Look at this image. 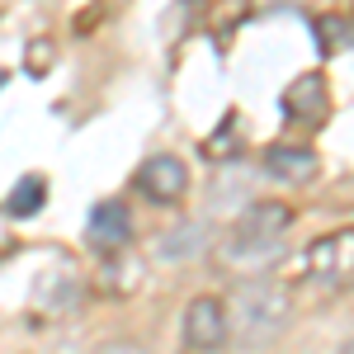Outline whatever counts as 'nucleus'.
Returning a JSON list of instances; mask_svg holds the SVG:
<instances>
[{
	"mask_svg": "<svg viewBox=\"0 0 354 354\" xmlns=\"http://www.w3.org/2000/svg\"><path fill=\"white\" fill-rule=\"evenodd\" d=\"M340 354H354V335H350V340H345V345H340Z\"/></svg>",
	"mask_w": 354,
	"mask_h": 354,
	"instance_id": "nucleus-14",
	"label": "nucleus"
},
{
	"mask_svg": "<svg viewBox=\"0 0 354 354\" xmlns=\"http://www.w3.org/2000/svg\"><path fill=\"white\" fill-rule=\"evenodd\" d=\"M260 165H265V175H270V180L293 185V189H298V185H312V180H317V170H322L317 151H312V147H298V142H274V147H265Z\"/></svg>",
	"mask_w": 354,
	"mask_h": 354,
	"instance_id": "nucleus-7",
	"label": "nucleus"
},
{
	"mask_svg": "<svg viewBox=\"0 0 354 354\" xmlns=\"http://www.w3.org/2000/svg\"><path fill=\"white\" fill-rule=\"evenodd\" d=\"M43 203H48V180H43V175H24V180L10 189V198H5V213H10V218H33Z\"/></svg>",
	"mask_w": 354,
	"mask_h": 354,
	"instance_id": "nucleus-10",
	"label": "nucleus"
},
{
	"mask_svg": "<svg viewBox=\"0 0 354 354\" xmlns=\"http://www.w3.org/2000/svg\"><path fill=\"white\" fill-rule=\"evenodd\" d=\"M90 241H95V250H109V255L133 241V213H128V203L100 198L90 208Z\"/></svg>",
	"mask_w": 354,
	"mask_h": 354,
	"instance_id": "nucleus-8",
	"label": "nucleus"
},
{
	"mask_svg": "<svg viewBox=\"0 0 354 354\" xmlns=\"http://www.w3.org/2000/svg\"><path fill=\"white\" fill-rule=\"evenodd\" d=\"M307 279L322 283V288H350L354 283V232H330L317 236L302 255Z\"/></svg>",
	"mask_w": 354,
	"mask_h": 354,
	"instance_id": "nucleus-4",
	"label": "nucleus"
},
{
	"mask_svg": "<svg viewBox=\"0 0 354 354\" xmlns=\"http://www.w3.org/2000/svg\"><path fill=\"white\" fill-rule=\"evenodd\" d=\"M227 317H232V326L245 345H265L288 326L293 298L279 279H245V283H236V293L227 302Z\"/></svg>",
	"mask_w": 354,
	"mask_h": 354,
	"instance_id": "nucleus-1",
	"label": "nucleus"
},
{
	"mask_svg": "<svg viewBox=\"0 0 354 354\" xmlns=\"http://www.w3.org/2000/svg\"><path fill=\"white\" fill-rule=\"evenodd\" d=\"M48 53H53V43H48V38H38V43H33V76H43V71H48Z\"/></svg>",
	"mask_w": 354,
	"mask_h": 354,
	"instance_id": "nucleus-13",
	"label": "nucleus"
},
{
	"mask_svg": "<svg viewBox=\"0 0 354 354\" xmlns=\"http://www.w3.org/2000/svg\"><path fill=\"white\" fill-rule=\"evenodd\" d=\"M317 38H322V53H345V48H354V19L326 15V19H317Z\"/></svg>",
	"mask_w": 354,
	"mask_h": 354,
	"instance_id": "nucleus-11",
	"label": "nucleus"
},
{
	"mask_svg": "<svg viewBox=\"0 0 354 354\" xmlns=\"http://www.w3.org/2000/svg\"><path fill=\"white\" fill-rule=\"evenodd\" d=\"M283 113H288V123L293 128H302V133H317L322 123L330 118V85L326 76H317V71H307V76H298V81L283 90Z\"/></svg>",
	"mask_w": 354,
	"mask_h": 354,
	"instance_id": "nucleus-5",
	"label": "nucleus"
},
{
	"mask_svg": "<svg viewBox=\"0 0 354 354\" xmlns=\"http://www.w3.org/2000/svg\"><path fill=\"white\" fill-rule=\"evenodd\" d=\"M293 227V208L288 203H274V198H260V203H250L236 227H232V241H227V260L232 265H255V260H270L279 241H283V232Z\"/></svg>",
	"mask_w": 354,
	"mask_h": 354,
	"instance_id": "nucleus-2",
	"label": "nucleus"
},
{
	"mask_svg": "<svg viewBox=\"0 0 354 354\" xmlns=\"http://www.w3.org/2000/svg\"><path fill=\"white\" fill-rule=\"evenodd\" d=\"M189 189V165L180 161V156H151V161H142L137 170V194L142 198H151L156 208H170V203H180Z\"/></svg>",
	"mask_w": 354,
	"mask_h": 354,
	"instance_id": "nucleus-6",
	"label": "nucleus"
},
{
	"mask_svg": "<svg viewBox=\"0 0 354 354\" xmlns=\"http://www.w3.org/2000/svg\"><path fill=\"white\" fill-rule=\"evenodd\" d=\"M232 340V317H227V302L203 293L185 307L180 317V345L185 354H218L222 345Z\"/></svg>",
	"mask_w": 354,
	"mask_h": 354,
	"instance_id": "nucleus-3",
	"label": "nucleus"
},
{
	"mask_svg": "<svg viewBox=\"0 0 354 354\" xmlns=\"http://www.w3.org/2000/svg\"><path fill=\"white\" fill-rule=\"evenodd\" d=\"M203 245H208V227L203 222H180L175 232H165L161 241H156V255L170 260V265H185L194 255H203Z\"/></svg>",
	"mask_w": 354,
	"mask_h": 354,
	"instance_id": "nucleus-9",
	"label": "nucleus"
},
{
	"mask_svg": "<svg viewBox=\"0 0 354 354\" xmlns=\"http://www.w3.org/2000/svg\"><path fill=\"white\" fill-rule=\"evenodd\" d=\"M95 354H147L137 340H109V345H100Z\"/></svg>",
	"mask_w": 354,
	"mask_h": 354,
	"instance_id": "nucleus-12",
	"label": "nucleus"
}]
</instances>
